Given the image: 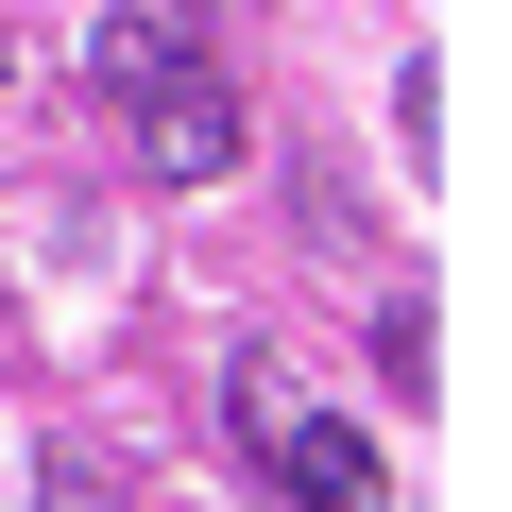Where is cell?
<instances>
[{
  "mask_svg": "<svg viewBox=\"0 0 512 512\" xmlns=\"http://www.w3.org/2000/svg\"><path fill=\"white\" fill-rule=\"evenodd\" d=\"M137 154H154V188H205V171H239V69L205 52V69L137 86Z\"/></svg>",
  "mask_w": 512,
  "mask_h": 512,
  "instance_id": "1",
  "label": "cell"
},
{
  "mask_svg": "<svg viewBox=\"0 0 512 512\" xmlns=\"http://www.w3.org/2000/svg\"><path fill=\"white\" fill-rule=\"evenodd\" d=\"M222 427H239V444H274V427H291V376H274V359H239V376H222Z\"/></svg>",
  "mask_w": 512,
  "mask_h": 512,
  "instance_id": "4",
  "label": "cell"
},
{
  "mask_svg": "<svg viewBox=\"0 0 512 512\" xmlns=\"http://www.w3.org/2000/svg\"><path fill=\"white\" fill-rule=\"evenodd\" d=\"M171 69H205V0H103L86 86H103V103H137V86H171Z\"/></svg>",
  "mask_w": 512,
  "mask_h": 512,
  "instance_id": "2",
  "label": "cell"
},
{
  "mask_svg": "<svg viewBox=\"0 0 512 512\" xmlns=\"http://www.w3.org/2000/svg\"><path fill=\"white\" fill-rule=\"evenodd\" d=\"M256 461H274L308 512H376V495H393V478H376V444H359V427H308V410H291L274 444H256Z\"/></svg>",
  "mask_w": 512,
  "mask_h": 512,
  "instance_id": "3",
  "label": "cell"
}]
</instances>
